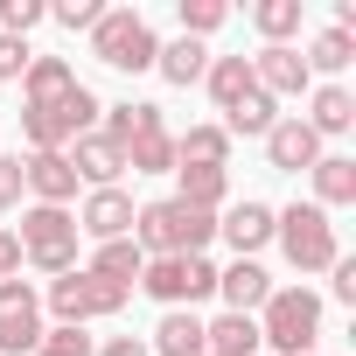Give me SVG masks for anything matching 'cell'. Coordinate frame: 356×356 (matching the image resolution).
<instances>
[{
	"label": "cell",
	"mask_w": 356,
	"mask_h": 356,
	"mask_svg": "<svg viewBox=\"0 0 356 356\" xmlns=\"http://www.w3.org/2000/svg\"><path fill=\"white\" fill-rule=\"evenodd\" d=\"M349 63H356V35L321 29V35H314V49H307V70H349Z\"/></svg>",
	"instance_id": "f1b7e54d"
},
{
	"label": "cell",
	"mask_w": 356,
	"mask_h": 356,
	"mask_svg": "<svg viewBox=\"0 0 356 356\" xmlns=\"http://www.w3.org/2000/svg\"><path fill=\"white\" fill-rule=\"evenodd\" d=\"M210 238H217V217H210V210H189V203H175V196H161V203H140V210H133V245H140L147 259L203 252Z\"/></svg>",
	"instance_id": "7a4b0ae2"
},
{
	"label": "cell",
	"mask_w": 356,
	"mask_h": 356,
	"mask_svg": "<svg viewBox=\"0 0 356 356\" xmlns=\"http://www.w3.org/2000/svg\"><path fill=\"white\" fill-rule=\"evenodd\" d=\"M273 238H280V252L293 259V273H328V266L342 259L335 224H328L321 203H286V210H273Z\"/></svg>",
	"instance_id": "277c9868"
},
{
	"label": "cell",
	"mask_w": 356,
	"mask_h": 356,
	"mask_svg": "<svg viewBox=\"0 0 356 356\" xmlns=\"http://www.w3.org/2000/svg\"><path fill=\"white\" fill-rule=\"evenodd\" d=\"M98 133L126 154V168H133V175H175V133H168L161 105H147V98L105 105V126H98Z\"/></svg>",
	"instance_id": "6da1fadb"
},
{
	"label": "cell",
	"mask_w": 356,
	"mask_h": 356,
	"mask_svg": "<svg viewBox=\"0 0 356 356\" xmlns=\"http://www.w3.org/2000/svg\"><path fill=\"white\" fill-rule=\"evenodd\" d=\"M98 112H105V105L77 84L63 105H22V140H29V154H63L77 133H91Z\"/></svg>",
	"instance_id": "52a82bcc"
},
{
	"label": "cell",
	"mask_w": 356,
	"mask_h": 356,
	"mask_svg": "<svg viewBox=\"0 0 356 356\" xmlns=\"http://www.w3.org/2000/svg\"><path fill=\"white\" fill-rule=\"evenodd\" d=\"M15 273H22V238L0 231V280H15Z\"/></svg>",
	"instance_id": "74e56055"
},
{
	"label": "cell",
	"mask_w": 356,
	"mask_h": 356,
	"mask_svg": "<svg viewBox=\"0 0 356 356\" xmlns=\"http://www.w3.org/2000/svg\"><path fill=\"white\" fill-rule=\"evenodd\" d=\"M140 266H147V252L133 245V238H112V245H98V259L84 266V273H98V280H112V286H140Z\"/></svg>",
	"instance_id": "d4e9b609"
},
{
	"label": "cell",
	"mask_w": 356,
	"mask_h": 356,
	"mask_svg": "<svg viewBox=\"0 0 356 356\" xmlns=\"http://www.w3.org/2000/svg\"><path fill=\"white\" fill-rule=\"evenodd\" d=\"M224 15H231L224 0H182V35H189V42H203L210 29H224Z\"/></svg>",
	"instance_id": "4dcf8cb0"
},
{
	"label": "cell",
	"mask_w": 356,
	"mask_h": 356,
	"mask_svg": "<svg viewBox=\"0 0 356 356\" xmlns=\"http://www.w3.org/2000/svg\"><path fill=\"white\" fill-rule=\"evenodd\" d=\"M328 273H335V300H342V307H356V259H335Z\"/></svg>",
	"instance_id": "8d00e7d4"
},
{
	"label": "cell",
	"mask_w": 356,
	"mask_h": 356,
	"mask_svg": "<svg viewBox=\"0 0 356 356\" xmlns=\"http://www.w3.org/2000/svg\"><path fill=\"white\" fill-rule=\"evenodd\" d=\"M252 29L266 35V49H280L286 35H300V0H259V8H252Z\"/></svg>",
	"instance_id": "83f0119b"
},
{
	"label": "cell",
	"mask_w": 356,
	"mask_h": 356,
	"mask_svg": "<svg viewBox=\"0 0 356 356\" xmlns=\"http://www.w3.org/2000/svg\"><path fill=\"white\" fill-rule=\"evenodd\" d=\"M266 161H273L280 175H300V168H314V161H321V140H314V126H307V119H273V133H266Z\"/></svg>",
	"instance_id": "5bb4252c"
},
{
	"label": "cell",
	"mask_w": 356,
	"mask_h": 356,
	"mask_svg": "<svg viewBox=\"0 0 356 356\" xmlns=\"http://www.w3.org/2000/svg\"><path fill=\"white\" fill-rule=\"evenodd\" d=\"M29 63H35V49H29L22 35H0V77H22Z\"/></svg>",
	"instance_id": "d590c367"
},
{
	"label": "cell",
	"mask_w": 356,
	"mask_h": 356,
	"mask_svg": "<svg viewBox=\"0 0 356 356\" xmlns=\"http://www.w3.org/2000/svg\"><path fill=\"white\" fill-rule=\"evenodd\" d=\"M42 342V300L29 280H0V356H29Z\"/></svg>",
	"instance_id": "30bf717a"
},
{
	"label": "cell",
	"mask_w": 356,
	"mask_h": 356,
	"mask_svg": "<svg viewBox=\"0 0 356 356\" xmlns=\"http://www.w3.org/2000/svg\"><path fill=\"white\" fill-rule=\"evenodd\" d=\"M154 70H161L168 84H203V70H210V49H203V42H189V35H175V42H161Z\"/></svg>",
	"instance_id": "484cf974"
},
{
	"label": "cell",
	"mask_w": 356,
	"mask_h": 356,
	"mask_svg": "<svg viewBox=\"0 0 356 356\" xmlns=\"http://www.w3.org/2000/svg\"><path fill=\"white\" fill-rule=\"evenodd\" d=\"M203 84H210V98H217V112H238L252 91H259V77H252V56H210V70H203Z\"/></svg>",
	"instance_id": "e0dca14e"
},
{
	"label": "cell",
	"mask_w": 356,
	"mask_h": 356,
	"mask_svg": "<svg viewBox=\"0 0 356 356\" xmlns=\"http://www.w3.org/2000/svg\"><path fill=\"white\" fill-rule=\"evenodd\" d=\"M140 286L161 300V307H196L203 293H217V266L203 252H175V259H147L140 266Z\"/></svg>",
	"instance_id": "ba28073f"
},
{
	"label": "cell",
	"mask_w": 356,
	"mask_h": 356,
	"mask_svg": "<svg viewBox=\"0 0 356 356\" xmlns=\"http://www.w3.org/2000/svg\"><path fill=\"white\" fill-rule=\"evenodd\" d=\"M29 356H98V349H91L84 328H42V342H35Z\"/></svg>",
	"instance_id": "1f68e13d"
},
{
	"label": "cell",
	"mask_w": 356,
	"mask_h": 356,
	"mask_svg": "<svg viewBox=\"0 0 356 356\" xmlns=\"http://www.w3.org/2000/svg\"><path fill=\"white\" fill-rule=\"evenodd\" d=\"M63 161L77 168V182H91V189H119V175H126V154H119L105 133H77V140L63 147Z\"/></svg>",
	"instance_id": "4fadbf2b"
},
{
	"label": "cell",
	"mask_w": 356,
	"mask_h": 356,
	"mask_svg": "<svg viewBox=\"0 0 356 356\" xmlns=\"http://www.w3.org/2000/svg\"><path fill=\"white\" fill-rule=\"evenodd\" d=\"M154 356H203V321H196V307H168V314H161Z\"/></svg>",
	"instance_id": "cb8c5ba5"
},
{
	"label": "cell",
	"mask_w": 356,
	"mask_h": 356,
	"mask_svg": "<svg viewBox=\"0 0 356 356\" xmlns=\"http://www.w3.org/2000/svg\"><path fill=\"white\" fill-rule=\"evenodd\" d=\"M175 182H182V189H175V203H189V210H224V196H231V175L224 168H175Z\"/></svg>",
	"instance_id": "603a6c76"
},
{
	"label": "cell",
	"mask_w": 356,
	"mask_h": 356,
	"mask_svg": "<svg viewBox=\"0 0 356 356\" xmlns=\"http://www.w3.org/2000/svg\"><path fill=\"white\" fill-rule=\"evenodd\" d=\"M91 56H98L105 70H154L161 42H154L147 15H133V8H105L98 29H91Z\"/></svg>",
	"instance_id": "8992f818"
},
{
	"label": "cell",
	"mask_w": 356,
	"mask_h": 356,
	"mask_svg": "<svg viewBox=\"0 0 356 356\" xmlns=\"http://www.w3.org/2000/svg\"><path fill=\"white\" fill-rule=\"evenodd\" d=\"M252 321H259V342H273L280 356H314V335H321V293H307V286H273L266 307H259Z\"/></svg>",
	"instance_id": "3957f363"
},
{
	"label": "cell",
	"mask_w": 356,
	"mask_h": 356,
	"mask_svg": "<svg viewBox=\"0 0 356 356\" xmlns=\"http://www.w3.org/2000/svg\"><path fill=\"white\" fill-rule=\"evenodd\" d=\"M98 356H154V349H147V342H140V335H112V342H105V349H98Z\"/></svg>",
	"instance_id": "f35d334b"
},
{
	"label": "cell",
	"mask_w": 356,
	"mask_h": 356,
	"mask_svg": "<svg viewBox=\"0 0 356 356\" xmlns=\"http://www.w3.org/2000/svg\"><path fill=\"white\" fill-rule=\"evenodd\" d=\"M175 168H224L231 175V133L224 126H189L175 140Z\"/></svg>",
	"instance_id": "ffe728a7"
},
{
	"label": "cell",
	"mask_w": 356,
	"mask_h": 356,
	"mask_svg": "<svg viewBox=\"0 0 356 356\" xmlns=\"http://www.w3.org/2000/svg\"><path fill=\"white\" fill-rule=\"evenodd\" d=\"M307 126H314V140H328V133H349V126H356V98H349L342 84H321V91H314V112H307Z\"/></svg>",
	"instance_id": "4316f807"
},
{
	"label": "cell",
	"mask_w": 356,
	"mask_h": 356,
	"mask_svg": "<svg viewBox=\"0 0 356 356\" xmlns=\"http://www.w3.org/2000/svg\"><path fill=\"white\" fill-rule=\"evenodd\" d=\"M307 175H314V203H321V210L356 203V161H349V154H321Z\"/></svg>",
	"instance_id": "7402d4cb"
},
{
	"label": "cell",
	"mask_w": 356,
	"mask_h": 356,
	"mask_svg": "<svg viewBox=\"0 0 356 356\" xmlns=\"http://www.w3.org/2000/svg\"><path fill=\"white\" fill-rule=\"evenodd\" d=\"M22 196H29V182H22V161H15V154H0V210H15Z\"/></svg>",
	"instance_id": "e575fe53"
},
{
	"label": "cell",
	"mask_w": 356,
	"mask_h": 356,
	"mask_svg": "<svg viewBox=\"0 0 356 356\" xmlns=\"http://www.w3.org/2000/svg\"><path fill=\"white\" fill-rule=\"evenodd\" d=\"M203 356H259V321H252V314H217V321H203Z\"/></svg>",
	"instance_id": "44dd1931"
},
{
	"label": "cell",
	"mask_w": 356,
	"mask_h": 356,
	"mask_svg": "<svg viewBox=\"0 0 356 356\" xmlns=\"http://www.w3.org/2000/svg\"><path fill=\"white\" fill-rule=\"evenodd\" d=\"M217 293L231 300V314H259L266 293H273V273H266L259 259H238L231 273H217Z\"/></svg>",
	"instance_id": "ac0fdd59"
},
{
	"label": "cell",
	"mask_w": 356,
	"mask_h": 356,
	"mask_svg": "<svg viewBox=\"0 0 356 356\" xmlns=\"http://www.w3.org/2000/svg\"><path fill=\"white\" fill-rule=\"evenodd\" d=\"M77 238H98V245L133 238V196L126 189H91L84 210H77Z\"/></svg>",
	"instance_id": "7c38bea8"
},
{
	"label": "cell",
	"mask_w": 356,
	"mask_h": 356,
	"mask_svg": "<svg viewBox=\"0 0 356 356\" xmlns=\"http://www.w3.org/2000/svg\"><path fill=\"white\" fill-rule=\"evenodd\" d=\"M224 133H245V140H266L273 133V98L266 91H252L238 112H224Z\"/></svg>",
	"instance_id": "f546056e"
},
{
	"label": "cell",
	"mask_w": 356,
	"mask_h": 356,
	"mask_svg": "<svg viewBox=\"0 0 356 356\" xmlns=\"http://www.w3.org/2000/svg\"><path fill=\"white\" fill-rule=\"evenodd\" d=\"M22 259L35 266V273H49V280H63V273H77V217L70 210H49V203H35V210H22Z\"/></svg>",
	"instance_id": "5b68a950"
},
{
	"label": "cell",
	"mask_w": 356,
	"mask_h": 356,
	"mask_svg": "<svg viewBox=\"0 0 356 356\" xmlns=\"http://www.w3.org/2000/svg\"><path fill=\"white\" fill-rule=\"evenodd\" d=\"M252 77H259V91H266V98H300V91L314 84V70H307V56H300L293 42L259 49V56H252Z\"/></svg>",
	"instance_id": "8fae6325"
},
{
	"label": "cell",
	"mask_w": 356,
	"mask_h": 356,
	"mask_svg": "<svg viewBox=\"0 0 356 356\" xmlns=\"http://www.w3.org/2000/svg\"><path fill=\"white\" fill-rule=\"evenodd\" d=\"M42 15H49L42 0H0V35H22V42H29V29H35Z\"/></svg>",
	"instance_id": "d6a6232c"
},
{
	"label": "cell",
	"mask_w": 356,
	"mask_h": 356,
	"mask_svg": "<svg viewBox=\"0 0 356 356\" xmlns=\"http://www.w3.org/2000/svg\"><path fill=\"white\" fill-rule=\"evenodd\" d=\"M49 307L63 314V328H84V321H105V314H119L126 307V286H112V280H98V273H63V280H49Z\"/></svg>",
	"instance_id": "9c48e42d"
},
{
	"label": "cell",
	"mask_w": 356,
	"mask_h": 356,
	"mask_svg": "<svg viewBox=\"0 0 356 356\" xmlns=\"http://www.w3.org/2000/svg\"><path fill=\"white\" fill-rule=\"evenodd\" d=\"M22 182H29V196H35V203L63 210V203L77 196V168H70L63 154H29V161H22Z\"/></svg>",
	"instance_id": "9a60e30c"
},
{
	"label": "cell",
	"mask_w": 356,
	"mask_h": 356,
	"mask_svg": "<svg viewBox=\"0 0 356 356\" xmlns=\"http://www.w3.org/2000/svg\"><path fill=\"white\" fill-rule=\"evenodd\" d=\"M70 91H77V70H70L63 56H35V63L22 70V98H29V105H63Z\"/></svg>",
	"instance_id": "d6986e66"
},
{
	"label": "cell",
	"mask_w": 356,
	"mask_h": 356,
	"mask_svg": "<svg viewBox=\"0 0 356 356\" xmlns=\"http://www.w3.org/2000/svg\"><path fill=\"white\" fill-rule=\"evenodd\" d=\"M49 15H56V22H63V29H70V35H77V29H84V35H91V29H98V15H105V8H98V0H56V8H49Z\"/></svg>",
	"instance_id": "836d02e7"
},
{
	"label": "cell",
	"mask_w": 356,
	"mask_h": 356,
	"mask_svg": "<svg viewBox=\"0 0 356 356\" xmlns=\"http://www.w3.org/2000/svg\"><path fill=\"white\" fill-rule=\"evenodd\" d=\"M217 231H224V238H231V252H238V259H252V252H259V245H273V210H266V203H252V196H245V203H231V210H224V217H217Z\"/></svg>",
	"instance_id": "2e32d148"
}]
</instances>
